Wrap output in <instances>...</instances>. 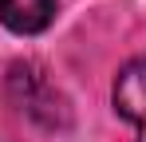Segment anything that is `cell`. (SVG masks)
Returning <instances> with one entry per match:
<instances>
[{"mask_svg":"<svg viewBox=\"0 0 146 142\" xmlns=\"http://www.w3.org/2000/svg\"><path fill=\"white\" fill-rule=\"evenodd\" d=\"M115 111L130 122L134 142H146V55L130 59L115 79Z\"/></svg>","mask_w":146,"mask_h":142,"instance_id":"6da1fadb","label":"cell"},{"mask_svg":"<svg viewBox=\"0 0 146 142\" xmlns=\"http://www.w3.org/2000/svg\"><path fill=\"white\" fill-rule=\"evenodd\" d=\"M55 20V0H0V24L16 36H36Z\"/></svg>","mask_w":146,"mask_h":142,"instance_id":"7a4b0ae2","label":"cell"}]
</instances>
